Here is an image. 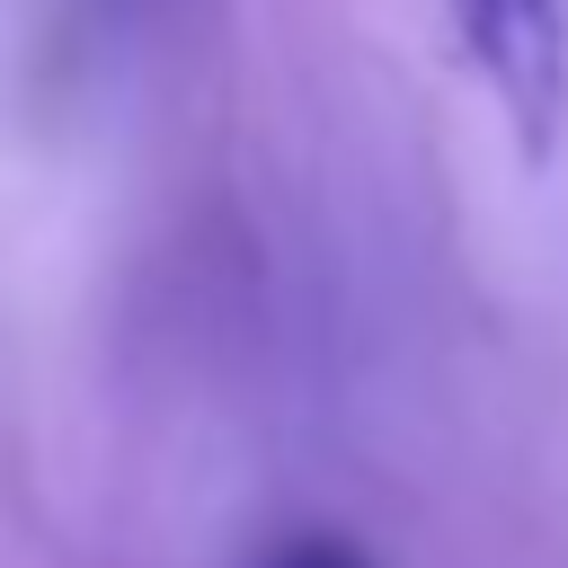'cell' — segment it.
<instances>
[{
	"label": "cell",
	"mask_w": 568,
	"mask_h": 568,
	"mask_svg": "<svg viewBox=\"0 0 568 568\" xmlns=\"http://www.w3.org/2000/svg\"><path fill=\"white\" fill-rule=\"evenodd\" d=\"M479 89L497 98L524 169H541L568 133V9L559 0H435Z\"/></svg>",
	"instance_id": "6da1fadb"
},
{
	"label": "cell",
	"mask_w": 568,
	"mask_h": 568,
	"mask_svg": "<svg viewBox=\"0 0 568 568\" xmlns=\"http://www.w3.org/2000/svg\"><path fill=\"white\" fill-rule=\"evenodd\" d=\"M248 568H373L355 541H337V532H293V541H275V550H257Z\"/></svg>",
	"instance_id": "7a4b0ae2"
}]
</instances>
